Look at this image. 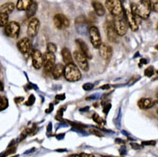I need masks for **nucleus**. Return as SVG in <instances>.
Segmentation results:
<instances>
[{
  "instance_id": "obj_4",
  "label": "nucleus",
  "mask_w": 158,
  "mask_h": 157,
  "mask_svg": "<svg viewBox=\"0 0 158 157\" xmlns=\"http://www.w3.org/2000/svg\"><path fill=\"white\" fill-rule=\"evenodd\" d=\"M105 6L113 16H118L122 15L123 7L121 2L118 0H107L105 1Z\"/></svg>"
},
{
  "instance_id": "obj_20",
  "label": "nucleus",
  "mask_w": 158,
  "mask_h": 157,
  "mask_svg": "<svg viewBox=\"0 0 158 157\" xmlns=\"http://www.w3.org/2000/svg\"><path fill=\"white\" fill-rule=\"evenodd\" d=\"M15 7H16V4L13 2H7L0 6V13L6 14L9 16L10 14L13 12V10H15Z\"/></svg>"
},
{
  "instance_id": "obj_5",
  "label": "nucleus",
  "mask_w": 158,
  "mask_h": 157,
  "mask_svg": "<svg viewBox=\"0 0 158 157\" xmlns=\"http://www.w3.org/2000/svg\"><path fill=\"white\" fill-rule=\"evenodd\" d=\"M89 40L92 46L96 49H99L102 45V37L99 29L95 26H91L89 29Z\"/></svg>"
},
{
  "instance_id": "obj_31",
  "label": "nucleus",
  "mask_w": 158,
  "mask_h": 157,
  "mask_svg": "<svg viewBox=\"0 0 158 157\" xmlns=\"http://www.w3.org/2000/svg\"><path fill=\"white\" fill-rule=\"evenodd\" d=\"M151 10L158 13V1H150Z\"/></svg>"
},
{
  "instance_id": "obj_33",
  "label": "nucleus",
  "mask_w": 158,
  "mask_h": 157,
  "mask_svg": "<svg viewBox=\"0 0 158 157\" xmlns=\"http://www.w3.org/2000/svg\"><path fill=\"white\" fill-rule=\"evenodd\" d=\"M35 97L33 95H31L29 96V98H28V101H27L25 104L27 105V106H32V105L35 103Z\"/></svg>"
},
{
  "instance_id": "obj_29",
  "label": "nucleus",
  "mask_w": 158,
  "mask_h": 157,
  "mask_svg": "<svg viewBox=\"0 0 158 157\" xmlns=\"http://www.w3.org/2000/svg\"><path fill=\"white\" fill-rule=\"evenodd\" d=\"M89 18L87 19L88 22L89 23H95L96 22V16H95V14L93 12H90L89 13Z\"/></svg>"
},
{
  "instance_id": "obj_30",
  "label": "nucleus",
  "mask_w": 158,
  "mask_h": 157,
  "mask_svg": "<svg viewBox=\"0 0 158 157\" xmlns=\"http://www.w3.org/2000/svg\"><path fill=\"white\" fill-rule=\"evenodd\" d=\"M92 119H93V120L95 121V123H97L99 125H102V123L103 122L102 119L100 117V115L97 114V113H94L93 116H92Z\"/></svg>"
},
{
  "instance_id": "obj_35",
  "label": "nucleus",
  "mask_w": 158,
  "mask_h": 157,
  "mask_svg": "<svg viewBox=\"0 0 158 157\" xmlns=\"http://www.w3.org/2000/svg\"><path fill=\"white\" fill-rule=\"evenodd\" d=\"M131 146L132 147V149H142V145L138 144V143H130Z\"/></svg>"
},
{
  "instance_id": "obj_3",
  "label": "nucleus",
  "mask_w": 158,
  "mask_h": 157,
  "mask_svg": "<svg viewBox=\"0 0 158 157\" xmlns=\"http://www.w3.org/2000/svg\"><path fill=\"white\" fill-rule=\"evenodd\" d=\"M113 24L118 36H124L127 32V23L123 15L114 17Z\"/></svg>"
},
{
  "instance_id": "obj_21",
  "label": "nucleus",
  "mask_w": 158,
  "mask_h": 157,
  "mask_svg": "<svg viewBox=\"0 0 158 157\" xmlns=\"http://www.w3.org/2000/svg\"><path fill=\"white\" fill-rule=\"evenodd\" d=\"M64 65L62 64H57L54 65V67L52 70V74L54 79H59L64 75Z\"/></svg>"
},
{
  "instance_id": "obj_42",
  "label": "nucleus",
  "mask_w": 158,
  "mask_h": 157,
  "mask_svg": "<svg viewBox=\"0 0 158 157\" xmlns=\"http://www.w3.org/2000/svg\"><path fill=\"white\" fill-rule=\"evenodd\" d=\"M109 88H110V86L107 84V85H105V86H102V87L101 89H109Z\"/></svg>"
},
{
  "instance_id": "obj_48",
  "label": "nucleus",
  "mask_w": 158,
  "mask_h": 157,
  "mask_svg": "<svg viewBox=\"0 0 158 157\" xmlns=\"http://www.w3.org/2000/svg\"><path fill=\"white\" fill-rule=\"evenodd\" d=\"M156 112H157V113H158V108H157V110H156Z\"/></svg>"
},
{
  "instance_id": "obj_8",
  "label": "nucleus",
  "mask_w": 158,
  "mask_h": 157,
  "mask_svg": "<svg viewBox=\"0 0 158 157\" xmlns=\"http://www.w3.org/2000/svg\"><path fill=\"white\" fill-rule=\"evenodd\" d=\"M56 57L54 53L51 52H45L43 54V67L44 71L47 73L52 72V69L55 65Z\"/></svg>"
},
{
  "instance_id": "obj_40",
  "label": "nucleus",
  "mask_w": 158,
  "mask_h": 157,
  "mask_svg": "<svg viewBox=\"0 0 158 157\" xmlns=\"http://www.w3.org/2000/svg\"><path fill=\"white\" fill-rule=\"evenodd\" d=\"M4 83H2V81L0 80V91H4Z\"/></svg>"
},
{
  "instance_id": "obj_6",
  "label": "nucleus",
  "mask_w": 158,
  "mask_h": 157,
  "mask_svg": "<svg viewBox=\"0 0 158 157\" xmlns=\"http://www.w3.org/2000/svg\"><path fill=\"white\" fill-rule=\"evenodd\" d=\"M73 59L77 63L78 68L82 69L83 71H88L89 70L88 58L79 50H76L73 52Z\"/></svg>"
},
{
  "instance_id": "obj_2",
  "label": "nucleus",
  "mask_w": 158,
  "mask_h": 157,
  "mask_svg": "<svg viewBox=\"0 0 158 157\" xmlns=\"http://www.w3.org/2000/svg\"><path fill=\"white\" fill-rule=\"evenodd\" d=\"M64 77L68 82H77L82 77V73L78 66L75 64H70L64 66Z\"/></svg>"
},
{
  "instance_id": "obj_17",
  "label": "nucleus",
  "mask_w": 158,
  "mask_h": 157,
  "mask_svg": "<svg viewBox=\"0 0 158 157\" xmlns=\"http://www.w3.org/2000/svg\"><path fill=\"white\" fill-rule=\"evenodd\" d=\"M91 5H92V7L94 9L95 15H97L98 16H105L106 9L103 6V4L102 3H100L98 1H92L91 2Z\"/></svg>"
},
{
  "instance_id": "obj_37",
  "label": "nucleus",
  "mask_w": 158,
  "mask_h": 157,
  "mask_svg": "<svg viewBox=\"0 0 158 157\" xmlns=\"http://www.w3.org/2000/svg\"><path fill=\"white\" fill-rule=\"evenodd\" d=\"M80 155V157H95V155H91V154H87V153H81L79 154Z\"/></svg>"
},
{
  "instance_id": "obj_36",
  "label": "nucleus",
  "mask_w": 158,
  "mask_h": 157,
  "mask_svg": "<svg viewBox=\"0 0 158 157\" xmlns=\"http://www.w3.org/2000/svg\"><path fill=\"white\" fill-rule=\"evenodd\" d=\"M110 108H111V104L105 105V106H104V108H103V113L107 114V113H108V111L110 110Z\"/></svg>"
},
{
  "instance_id": "obj_43",
  "label": "nucleus",
  "mask_w": 158,
  "mask_h": 157,
  "mask_svg": "<svg viewBox=\"0 0 158 157\" xmlns=\"http://www.w3.org/2000/svg\"><path fill=\"white\" fill-rule=\"evenodd\" d=\"M52 109H53V105L52 104H50V108H49V110H47V113H49V112H50V111H52Z\"/></svg>"
},
{
  "instance_id": "obj_39",
  "label": "nucleus",
  "mask_w": 158,
  "mask_h": 157,
  "mask_svg": "<svg viewBox=\"0 0 158 157\" xmlns=\"http://www.w3.org/2000/svg\"><path fill=\"white\" fill-rule=\"evenodd\" d=\"M90 132L94 133V134H95V135H97V136H102V134H101V132H100V131H95V130L91 129L90 130Z\"/></svg>"
},
{
  "instance_id": "obj_19",
  "label": "nucleus",
  "mask_w": 158,
  "mask_h": 157,
  "mask_svg": "<svg viewBox=\"0 0 158 157\" xmlns=\"http://www.w3.org/2000/svg\"><path fill=\"white\" fill-rule=\"evenodd\" d=\"M155 102L150 98H142L138 101V106L140 109H149L154 106Z\"/></svg>"
},
{
  "instance_id": "obj_12",
  "label": "nucleus",
  "mask_w": 158,
  "mask_h": 157,
  "mask_svg": "<svg viewBox=\"0 0 158 157\" xmlns=\"http://www.w3.org/2000/svg\"><path fill=\"white\" fill-rule=\"evenodd\" d=\"M32 63L36 70L43 66V54L40 50H34L32 52Z\"/></svg>"
},
{
  "instance_id": "obj_10",
  "label": "nucleus",
  "mask_w": 158,
  "mask_h": 157,
  "mask_svg": "<svg viewBox=\"0 0 158 157\" xmlns=\"http://www.w3.org/2000/svg\"><path fill=\"white\" fill-rule=\"evenodd\" d=\"M40 26V20L38 18H35V17L31 18V20L28 22V29H27L28 36L30 38L35 37L36 34L39 32Z\"/></svg>"
},
{
  "instance_id": "obj_15",
  "label": "nucleus",
  "mask_w": 158,
  "mask_h": 157,
  "mask_svg": "<svg viewBox=\"0 0 158 157\" xmlns=\"http://www.w3.org/2000/svg\"><path fill=\"white\" fill-rule=\"evenodd\" d=\"M99 52L100 55L102 58L103 59L105 60H110V58H112V54H113V49L110 46H107V44H104L101 46V47L99 48Z\"/></svg>"
},
{
  "instance_id": "obj_18",
  "label": "nucleus",
  "mask_w": 158,
  "mask_h": 157,
  "mask_svg": "<svg viewBox=\"0 0 158 157\" xmlns=\"http://www.w3.org/2000/svg\"><path fill=\"white\" fill-rule=\"evenodd\" d=\"M61 55L63 58L64 63L65 65H70V64H74V59H73V55L71 54L70 49L67 47H64L61 51Z\"/></svg>"
},
{
  "instance_id": "obj_34",
  "label": "nucleus",
  "mask_w": 158,
  "mask_h": 157,
  "mask_svg": "<svg viewBox=\"0 0 158 157\" xmlns=\"http://www.w3.org/2000/svg\"><path fill=\"white\" fill-rule=\"evenodd\" d=\"M156 141L154 140H150V141H143L142 146H154L156 145Z\"/></svg>"
},
{
  "instance_id": "obj_1",
  "label": "nucleus",
  "mask_w": 158,
  "mask_h": 157,
  "mask_svg": "<svg viewBox=\"0 0 158 157\" xmlns=\"http://www.w3.org/2000/svg\"><path fill=\"white\" fill-rule=\"evenodd\" d=\"M131 12L134 16H139L141 19L145 20L150 15L151 7L150 1L142 0L138 3H131Z\"/></svg>"
},
{
  "instance_id": "obj_14",
  "label": "nucleus",
  "mask_w": 158,
  "mask_h": 157,
  "mask_svg": "<svg viewBox=\"0 0 158 157\" xmlns=\"http://www.w3.org/2000/svg\"><path fill=\"white\" fill-rule=\"evenodd\" d=\"M17 48L19 49V51L22 53H23V54H26V53H28L29 51H30V49H31V42H30V40H29V38H23V39H21V40L17 42Z\"/></svg>"
},
{
  "instance_id": "obj_28",
  "label": "nucleus",
  "mask_w": 158,
  "mask_h": 157,
  "mask_svg": "<svg viewBox=\"0 0 158 157\" xmlns=\"http://www.w3.org/2000/svg\"><path fill=\"white\" fill-rule=\"evenodd\" d=\"M155 74V69L153 66H149L148 68L144 70V75L145 77H151Z\"/></svg>"
},
{
  "instance_id": "obj_27",
  "label": "nucleus",
  "mask_w": 158,
  "mask_h": 157,
  "mask_svg": "<svg viewBox=\"0 0 158 157\" xmlns=\"http://www.w3.org/2000/svg\"><path fill=\"white\" fill-rule=\"evenodd\" d=\"M8 107V101L6 98L0 96V111L4 110Z\"/></svg>"
},
{
  "instance_id": "obj_25",
  "label": "nucleus",
  "mask_w": 158,
  "mask_h": 157,
  "mask_svg": "<svg viewBox=\"0 0 158 157\" xmlns=\"http://www.w3.org/2000/svg\"><path fill=\"white\" fill-rule=\"evenodd\" d=\"M75 22H76V24L77 25H81V24H86L88 22V21H87V18L85 17L84 16H77V18H76V20H75Z\"/></svg>"
},
{
  "instance_id": "obj_41",
  "label": "nucleus",
  "mask_w": 158,
  "mask_h": 157,
  "mask_svg": "<svg viewBox=\"0 0 158 157\" xmlns=\"http://www.w3.org/2000/svg\"><path fill=\"white\" fill-rule=\"evenodd\" d=\"M115 142H116L117 143H122V144H125V142L123 141L122 139H119V138H117Z\"/></svg>"
},
{
  "instance_id": "obj_44",
  "label": "nucleus",
  "mask_w": 158,
  "mask_h": 157,
  "mask_svg": "<svg viewBox=\"0 0 158 157\" xmlns=\"http://www.w3.org/2000/svg\"><path fill=\"white\" fill-rule=\"evenodd\" d=\"M69 157H80V155H78V154H73V155H69Z\"/></svg>"
},
{
  "instance_id": "obj_24",
  "label": "nucleus",
  "mask_w": 158,
  "mask_h": 157,
  "mask_svg": "<svg viewBox=\"0 0 158 157\" xmlns=\"http://www.w3.org/2000/svg\"><path fill=\"white\" fill-rule=\"evenodd\" d=\"M9 22V16L6 14L0 13V27H5Z\"/></svg>"
},
{
  "instance_id": "obj_26",
  "label": "nucleus",
  "mask_w": 158,
  "mask_h": 157,
  "mask_svg": "<svg viewBox=\"0 0 158 157\" xmlns=\"http://www.w3.org/2000/svg\"><path fill=\"white\" fill-rule=\"evenodd\" d=\"M47 50L48 52H51V53H55L57 51V46L52 42H49L47 45Z\"/></svg>"
},
{
  "instance_id": "obj_46",
  "label": "nucleus",
  "mask_w": 158,
  "mask_h": 157,
  "mask_svg": "<svg viewBox=\"0 0 158 157\" xmlns=\"http://www.w3.org/2000/svg\"><path fill=\"white\" fill-rule=\"evenodd\" d=\"M87 110H89V107H84V108L81 109L80 111H87Z\"/></svg>"
},
{
  "instance_id": "obj_23",
  "label": "nucleus",
  "mask_w": 158,
  "mask_h": 157,
  "mask_svg": "<svg viewBox=\"0 0 158 157\" xmlns=\"http://www.w3.org/2000/svg\"><path fill=\"white\" fill-rule=\"evenodd\" d=\"M31 3V0H19L16 5V9L18 10H27Z\"/></svg>"
},
{
  "instance_id": "obj_9",
  "label": "nucleus",
  "mask_w": 158,
  "mask_h": 157,
  "mask_svg": "<svg viewBox=\"0 0 158 157\" xmlns=\"http://www.w3.org/2000/svg\"><path fill=\"white\" fill-rule=\"evenodd\" d=\"M53 23L58 29L63 30L69 28L70 26V20L67 16L64 14H56L53 16Z\"/></svg>"
},
{
  "instance_id": "obj_11",
  "label": "nucleus",
  "mask_w": 158,
  "mask_h": 157,
  "mask_svg": "<svg viewBox=\"0 0 158 157\" xmlns=\"http://www.w3.org/2000/svg\"><path fill=\"white\" fill-rule=\"evenodd\" d=\"M124 13H125V19L126 22L130 27V28L132 31H138V24L136 21L135 16L132 15V13L131 12L130 9H125L124 10Z\"/></svg>"
},
{
  "instance_id": "obj_38",
  "label": "nucleus",
  "mask_w": 158,
  "mask_h": 157,
  "mask_svg": "<svg viewBox=\"0 0 158 157\" xmlns=\"http://www.w3.org/2000/svg\"><path fill=\"white\" fill-rule=\"evenodd\" d=\"M56 99H57V100H60V101H63V100L65 99V95H64V94L59 95H57V96H56Z\"/></svg>"
},
{
  "instance_id": "obj_49",
  "label": "nucleus",
  "mask_w": 158,
  "mask_h": 157,
  "mask_svg": "<svg viewBox=\"0 0 158 157\" xmlns=\"http://www.w3.org/2000/svg\"><path fill=\"white\" fill-rule=\"evenodd\" d=\"M156 73H157V74H158V70H157V71H156Z\"/></svg>"
},
{
  "instance_id": "obj_47",
  "label": "nucleus",
  "mask_w": 158,
  "mask_h": 157,
  "mask_svg": "<svg viewBox=\"0 0 158 157\" xmlns=\"http://www.w3.org/2000/svg\"><path fill=\"white\" fill-rule=\"evenodd\" d=\"M155 47H156V50H157V51H158V45H156V46Z\"/></svg>"
},
{
  "instance_id": "obj_16",
  "label": "nucleus",
  "mask_w": 158,
  "mask_h": 157,
  "mask_svg": "<svg viewBox=\"0 0 158 157\" xmlns=\"http://www.w3.org/2000/svg\"><path fill=\"white\" fill-rule=\"evenodd\" d=\"M76 43H77V46L79 47V51L82 52L83 54H84L87 58H89V59L92 58V55H91L89 48L88 45L85 43V41H83L82 39H77L76 40Z\"/></svg>"
},
{
  "instance_id": "obj_13",
  "label": "nucleus",
  "mask_w": 158,
  "mask_h": 157,
  "mask_svg": "<svg viewBox=\"0 0 158 157\" xmlns=\"http://www.w3.org/2000/svg\"><path fill=\"white\" fill-rule=\"evenodd\" d=\"M106 34L110 42H116L118 40V34H116L113 21H106Z\"/></svg>"
},
{
  "instance_id": "obj_32",
  "label": "nucleus",
  "mask_w": 158,
  "mask_h": 157,
  "mask_svg": "<svg viewBox=\"0 0 158 157\" xmlns=\"http://www.w3.org/2000/svg\"><path fill=\"white\" fill-rule=\"evenodd\" d=\"M93 88H94V84H92L90 83H87L83 85V89L86 91H89L91 89H93Z\"/></svg>"
},
{
  "instance_id": "obj_7",
  "label": "nucleus",
  "mask_w": 158,
  "mask_h": 157,
  "mask_svg": "<svg viewBox=\"0 0 158 157\" xmlns=\"http://www.w3.org/2000/svg\"><path fill=\"white\" fill-rule=\"evenodd\" d=\"M4 34L10 38H17L20 34V25L16 22H10L4 28Z\"/></svg>"
},
{
  "instance_id": "obj_22",
  "label": "nucleus",
  "mask_w": 158,
  "mask_h": 157,
  "mask_svg": "<svg viewBox=\"0 0 158 157\" xmlns=\"http://www.w3.org/2000/svg\"><path fill=\"white\" fill-rule=\"evenodd\" d=\"M37 9H38V4L36 3L35 1H32L31 4L29 5L28 10H26V16L28 18H31L32 16H34L35 15Z\"/></svg>"
},
{
  "instance_id": "obj_45",
  "label": "nucleus",
  "mask_w": 158,
  "mask_h": 157,
  "mask_svg": "<svg viewBox=\"0 0 158 157\" xmlns=\"http://www.w3.org/2000/svg\"><path fill=\"white\" fill-rule=\"evenodd\" d=\"M119 152L122 154V155L126 154V149H125V147H123V149H120V150H119Z\"/></svg>"
}]
</instances>
